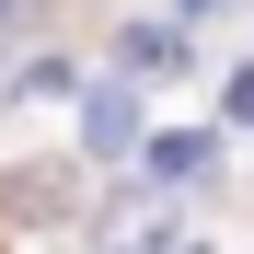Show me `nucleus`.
Masks as SVG:
<instances>
[{
    "label": "nucleus",
    "mask_w": 254,
    "mask_h": 254,
    "mask_svg": "<svg viewBox=\"0 0 254 254\" xmlns=\"http://www.w3.org/2000/svg\"><path fill=\"white\" fill-rule=\"evenodd\" d=\"M162 231H174V208H116V220H104V254H162Z\"/></svg>",
    "instance_id": "nucleus-1"
},
{
    "label": "nucleus",
    "mask_w": 254,
    "mask_h": 254,
    "mask_svg": "<svg viewBox=\"0 0 254 254\" xmlns=\"http://www.w3.org/2000/svg\"><path fill=\"white\" fill-rule=\"evenodd\" d=\"M12 35H35V0H0V47H12Z\"/></svg>",
    "instance_id": "nucleus-2"
}]
</instances>
